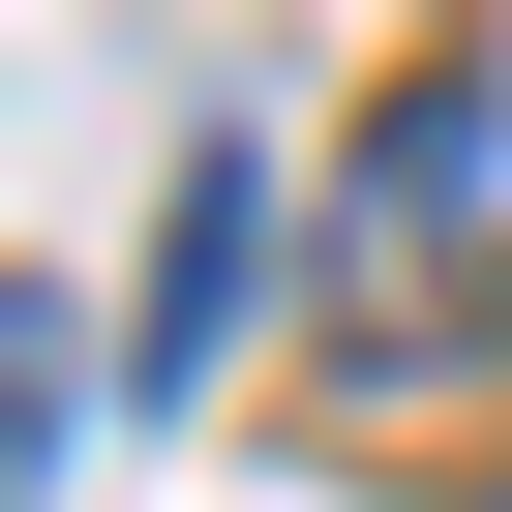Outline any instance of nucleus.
Masks as SVG:
<instances>
[{
    "instance_id": "obj_1",
    "label": "nucleus",
    "mask_w": 512,
    "mask_h": 512,
    "mask_svg": "<svg viewBox=\"0 0 512 512\" xmlns=\"http://www.w3.org/2000/svg\"><path fill=\"white\" fill-rule=\"evenodd\" d=\"M332 332H362V362L482 332V91H392V121H362V211H332Z\"/></svg>"
},
{
    "instance_id": "obj_2",
    "label": "nucleus",
    "mask_w": 512,
    "mask_h": 512,
    "mask_svg": "<svg viewBox=\"0 0 512 512\" xmlns=\"http://www.w3.org/2000/svg\"><path fill=\"white\" fill-rule=\"evenodd\" d=\"M241 272H272V151H181V211H151V392L241 332Z\"/></svg>"
},
{
    "instance_id": "obj_3",
    "label": "nucleus",
    "mask_w": 512,
    "mask_h": 512,
    "mask_svg": "<svg viewBox=\"0 0 512 512\" xmlns=\"http://www.w3.org/2000/svg\"><path fill=\"white\" fill-rule=\"evenodd\" d=\"M61 422H91V362H61V272H0V512L61 482Z\"/></svg>"
}]
</instances>
